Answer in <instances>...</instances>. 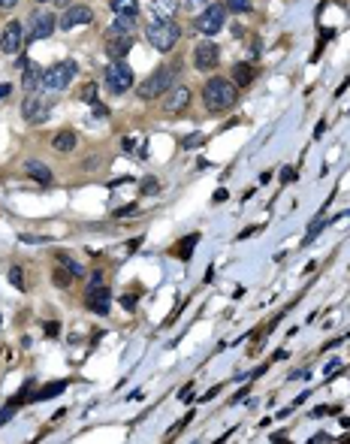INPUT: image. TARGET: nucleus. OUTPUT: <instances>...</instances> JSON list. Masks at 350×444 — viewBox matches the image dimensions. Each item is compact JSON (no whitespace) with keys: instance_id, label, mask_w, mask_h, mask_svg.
Wrapping results in <instances>:
<instances>
[{"instance_id":"nucleus-9","label":"nucleus","mask_w":350,"mask_h":444,"mask_svg":"<svg viewBox=\"0 0 350 444\" xmlns=\"http://www.w3.org/2000/svg\"><path fill=\"white\" fill-rule=\"evenodd\" d=\"M48 112H51V106H48L43 97H37V94H27V100L22 103V115H24V121H30V124H45V121H48Z\"/></svg>"},{"instance_id":"nucleus-18","label":"nucleus","mask_w":350,"mask_h":444,"mask_svg":"<svg viewBox=\"0 0 350 444\" xmlns=\"http://www.w3.org/2000/svg\"><path fill=\"white\" fill-rule=\"evenodd\" d=\"M24 172L30 175V179H37L40 185H51V169H48L43 161H27V164H24Z\"/></svg>"},{"instance_id":"nucleus-26","label":"nucleus","mask_w":350,"mask_h":444,"mask_svg":"<svg viewBox=\"0 0 350 444\" xmlns=\"http://www.w3.org/2000/svg\"><path fill=\"white\" fill-rule=\"evenodd\" d=\"M9 284H12V287L15 290H24V272H22V266H9Z\"/></svg>"},{"instance_id":"nucleus-45","label":"nucleus","mask_w":350,"mask_h":444,"mask_svg":"<svg viewBox=\"0 0 350 444\" xmlns=\"http://www.w3.org/2000/svg\"><path fill=\"white\" fill-rule=\"evenodd\" d=\"M244 396H248V387H241V390H239V393H236V396H233V402H241V399H244Z\"/></svg>"},{"instance_id":"nucleus-43","label":"nucleus","mask_w":350,"mask_h":444,"mask_svg":"<svg viewBox=\"0 0 350 444\" xmlns=\"http://www.w3.org/2000/svg\"><path fill=\"white\" fill-rule=\"evenodd\" d=\"M94 115H97V118H106L109 109H106V106H94Z\"/></svg>"},{"instance_id":"nucleus-40","label":"nucleus","mask_w":350,"mask_h":444,"mask_svg":"<svg viewBox=\"0 0 350 444\" xmlns=\"http://www.w3.org/2000/svg\"><path fill=\"white\" fill-rule=\"evenodd\" d=\"M9 94H12V85L9 82H0V100H6Z\"/></svg>"},{"instance_id":"nucleus-13","label":"nucleus","mask_w":350,"mask_h":444,"mask_svg":"<svg viewBox=\"0 0 350 444\" xmlns=\"http://www.w3.org/2000/svg\"><path fill=\"white\" fill-rule=\"evenodd\" d=\"M106 37H109L106 55H109L112 61H124L127 51L133 48V37H130V33H106Z\"/></svg>"},{"instance_id":"nucleus-46","label":"nucleus","mask_w":350,"mask_h":444,"mask_svg":"<svg viewBox=\"0 0 350 444\" xmlns=\"http://www.w3.org/2000/svg\"><path fill=\"white\" fill-rule=\"evenodd\" d=\"M323 133H326V124H323V121H320V124H317V127H314V136H317V139H320V136H323Z\"/></svg>"},{"instance_id":"nucleus-22","label":"nucleus","mask_w":350,"mask_h":444,"mask_svg":"<svg viewBox=\"0 0 350 444\" xmlns=\"http://www.w3.org/2000/svg\"><path fill=\"white\" fill-rule=\"evenodd\" d=\"M55 257H58V263H64V266H66V269L73 272L76 278H79V275H85V266H82V263H79V260H76L73 254H66V251H58Z\"/></svg>"},{"instance_id":"nucleus-6","label":"nucleus","mask_w":350,"mask_h":444,"mask_svg":"<svg viewBox=\"0 0 350 444\" xmlns=\"http://www.w3.org/2000/svg\"><path fill=\"white\" fill-rule=\"evenodd\" d=\"M223 22H226V6L212 3V6H205V9L197 15L194 27H197L199 33H205V37H215V33H220V30H223Z\"/></svg>"},{"instance_id":"nucleus-1","label":"nucleus","mask_w":350,"mask_h":444,"mask_svg":"<svg viewBox=\"0 0 350 444\" xmlns=\"http://www.w3.org/2000/svg\"><path fill=\"white\" fill-rule=\"evenodd\" d=\"M236 100H239V88H236L233 79L215 76V79H208L205 88H202V103H205V109H212V112L233 109Z\"/></svg>"},{"instance_id":"nucleus-14","label":"nucleus","mask_w":350,"mask_h":444,"mask_svg":"<svg viewBox=\"0 0 350 444\" xmlns=\"http://www.w3.org/2000/svg\"><path fill=\"white\" fill-rule=\"evenodd\" d=\"M187 106H190V91H187V88H175V91H172V88H169V91H166V100H163V109L172 115V112H184L187 109Z\"/></svg>"},{"instance_id":"nucleus-25","label":"nucleus","mask_w":350,"mask_h":444,"mask_svg":"<svg viewBox=\"0 0 350 444\" xmlns=\"http://www.w3.org/2000/svg\"><path fill=\"white\" fill-rule=\"evenodd\" d=\"M64 390H66V381H51V384H45L40 393H37V399L43 402V399H51V396H61Z\"/></svg>"},{"instance_id":"nucleus-29","label":"nucleus","mask_w":350,"mask_h":444,"mask_svg":"<svg viewBox=\"0 0 350 444\" xmlns=\"http://www.w3.org/2000/svg\"><path fill=\"white\" fill-rule=\"evenodd\" d=\"M230 12H251V0H226Z\"/></svg>"},{"instance_id":"nucleus-21","label":"nucleus","mask_w":350,"mask_h":444,"mask_svg":"<svg viewBox=\"0 0 350 444\" xmlns=\"http://www.w3.org/2000/svg\"><path fill=\"white\" fill-rule=\"evenodd\" d=\"M197 242H199V236H197V233H190V236H184V239H181V245H178V248H172V254H178L181 260H190V254H194Z\"/></svg>"},{"instance_id":"nucleus-4","label":"nucleus","mask_w":350,"mask_h":444,"mask_svg":"<svg viewBox=\"0 0 350 444\" xmlns=\"http://www.w3.org/2000/svg\"><path fill=\"white\" fill-rule=\"evenodd\" d=\"M178 37H181V30L172 22H157L154 19V24H148V43L157 51H172L175 43H178Z\"/></svg>"},{"instance_id":"nucleus-36","label":"nucleus","mask_w":350,"mask_h":444,"mask_svg":"<svg viewBox=\"0 0 350 444\" xmlns=\"http://www.w3.org/2000/svg\"><path fill=\"white\" fill-rule=\"evenodd\" d=\"M133 211H136V203H130V206H124V209H118L115 218H127V215H133Z\"/></svg>"},{"instance_id":"nucleus-32","label":"nucleus","mask_w":350,"mask_h":444,"mask_svg":"<svg viewBox=\"0 0 350 444\" xmlns=\"http://www.w3.org/2000/svg\"><path fill=\"white\" fill-rule=\"evenodd\" d=\"M136 303H139V296H136V293H124V296H121V305H124V311H133V308H136Z\"/></svg>"},{"instance_id":"nucleus-10","label":"nucleus","mask_w":350,"mask_h":444,"mask_svg":"<svg viewBox=\"0 0 350 444\" xmlns=\"http://www.w3.org/2000/svg\"><path fill=\"white\" fill-rule=\"evenodd\" d=\"M94 22V12L91 6H82V3H73V6H66V12L61 15V24L64 30H73V27H82V24H91Z\"/></svg>"},{"instance_id":"nucleus-37","label":"nucleus","mask_w":350,"mask_h":444,"mask_svg":"<svg viewBox=\"0 0 350 444\" xmlns=\"http://www.w3.org/2000/svg\"><path fill=\"white\" fill-rule=\"evenodd\" d=\"M190 396H194V384H184V387H181V393H178V399H181V402H187Z\"/></svg>"},{"instance_id":"nucleus-16","label":"nucleus","mask_w":350,"mask_h":444,"mask_svg":"<svg viewBox=\"0 0 350 444\" xmlns=\"http://www.w3.org/2000/svg\"><path fill=\"white\" fill-rule=\"evenodd\" d=\"M43 73H45V70H43L37 61H24V76H22V85L27 88V94L33 91V88H40V85H43Z\"/></svg>"},{"instance_id":"nucleus-27","label":"nucleus","mask_w":350,"mask_h":444,"mask_svg":"<svg viewBox=\"0 0 350 444\" xmlns=\"http://www.w3.org/2000/svg\"><path fill=\"white\" fill-rule=\"evenodd\" d=\"M30 387H33V384H30V381H27V384H24V387H22V393H19V396H15V399H12V402H9V405H12V408H15V405H22V402H27V399H37V393H33V390H30Z\"/></svg>"},{"instance_id":"nucleus-38","label":"nucleus","mask_w":350,"mask_h":444,"mask_svg":"<svg viewBox=\"0 0 350 444\" xmlns=\"http://www.w3.org/2000/svg\"><path fill=\"white\" fill-rule=\"evenodd\" d=\"M12 414H15V411H12V405H6L3 411H0V426H3V423H9V420H12Z\"/></svg>"},{"instance_id":"nucleus-44","label":"nucleus","mask_w":350,"mask_h":444,"mask_svg":"<svg viewBox=\"0 0 350 444\" xmlns=\"http://www.w3.org/2000/svg\"><path fill=\"white\" fill-rule=\"evenodd\" d=\"M12 6H19V0H0V9H12Z\"/></svg>"},{"instance_id":"nucleus-5","label":"nucleus","mask_w":350,"mask_h":444,"mask_svg":"<svg viewBox=\"0 0 350 444\" xmlns=\"http://www.w3.org/2000/svg\"><path fill=\"white\" fill-rule=\"evenodd\" d=\"M103 82L112 94H124L127 88H133V70L127 61H112L106 67V73H103Z\"/></svg>"},{"instance_id":"nucleus-30","label":"nucleus","mask_w":350,"mask_h":444,"mask_svg":"<svg viewBox=\"0 0 350 444\" xmlns=\"http://www.w3.org/2000/svg\"><path fill=\"white\" fill-rule=\"evenodd\" d=\"M19 239H22L24 245H45V242H51L48 236H30V233H22Z\"/></svg>"},{"instance_id":"nucleus-41","label":"nucleus","mask_w":350,"mask_h":444,"mask_svg":"<svg viewBox=\"0 0 350 444\" xmlns=\"http://www.w3.org/2000/svg\"><path fill=\"white\" fill-rule=\"evenodd\" d=\"M335 369H341V360H329V363H326V375H332Z\"/></svg>"},{"instance_id":"nucleus-42","label":"nucleus","mask_w":350,"mask_h":444,"mask_svg":"<svg viewBox=\"0 0 350 444\" xmlns=\"http://www.w3.org/2000/svg\"><path fill=\"white\" fill-rule=\"evenodd\" d=\"M218 393H220V387H212V390H208V393H205V396H202V399H199V402H208V399H215V396H218Z\"/></svg>"},{"instance_id":"nucleus-39","label":"nucleus","mask_w":350,"mask_h":444,"mask_svg":"<svg viewBox=\"0 0 350 444\" xmlns=\"http://www.w3.org/2000/svg\"><path fill=\"white\" fill-rule=\"evenodd\" d=\"M226 197H230V190H226V187H218V190H215V197H212V200H215V203H223V200H226Z\"/></svg>"},{"instance_id":"nucleus-17","label":"nucleus","mask_w":350,"mask_h":444,"mask_svg":"<svg viewBox=\"0 0 350 444\" xmlns=\"http://www.w3.org/2000/svg\"><path fill=\"white\" fill-rule=\"evenodd\" d=\"M254 79H257V67H254V64H236V67H233V82H236V88H248Z\"/></svg>"},{"instance_id":"nucleus-33","label":"nucleus","mask_w":350,"mask_h":444,"mask_svg":"<svg viewBox=\"0 0 350 444\" xmlns=\"http://www.w3.org/2000/svg\"><path fill=\"white\" fill-rule=\"evenodd\" d=\"M43 329H45V335H48V339H58V335H61V324H58V321H48Z\"/></svg>"},{"instance_id":"nucleus-35","label":"nucleus","mask_w":350,"mask_h":444,"mask_svg":"<svg viewBox=\"0 0 350 444\" xmlns=\"http://www.w3.org/2000/svg\"><path fill=\"white\" fill-rule=\"evenodd\" d=\"M293 179H296V172H293V166H284V169H281V185H290Z\"/></svg>"},{"instance_id":"nucleus-34","label":"nucleus","mask_w":350,"mask_h":444,"mask_svg":"<svg viewBox=\"0 0 350 444\" xmlns=\"http://www.w3.org/2000/svg\"><path fill=\"white\" fill-rule=\"evenodd\" d=\"M157 187H160V185H157V179H142V193H154Z\"/></svg>"},{"instance_id":"nucleus-19","label":"nucleus","mask_w":350,"mask_h":444,"mask_svg":"<svg viewBox=\"0 0 350 444\" xmlns=\"http://www.w3.org/2000/svg\"><path fill=\"white\" fill-rule=\"evenodd\" d=\"M51 148L61 151V154L73 151V148H76V133H73V130H61V133H55V136H51Z\"/></svg>"},{"instance_id":"nucleus-23","label":"nucleus","mask_w":350,"mask_h":444,"mask_svg":"<svg viewBox=\"0 0 350 444\" xmlns=\"http://www.w3.org/2000/svg\"><path fill=\"white\" fill-rule=\"evenodd\" d=\"M115 15H139V0H112Z\"/></svg>"},{"instance_id":"nucleus-47","label":"nucleus","mask_w":350,"mask_h":444,"mask_svg":"<svg viewBox=\"0 0 350 444\" xmlns=\"http://www.w3.org/2000/svg\"><path fill=\"white\" fill-rule=\"evenodd\" d=\"M317 441H329V435H326V432H320V435H311V444H317Z\"/></svg>"},{"instance_id":"nucleus-20","label":"nucleus","mask_w":350,"mask_h":444,"mask_svg":"<svg viewBox=\"0 0 350 444\" xmlns=\"http://www.w3.org/2000/svg\"><path fill=\"white\" fill-rule=\"evenodd\" d=\"M136 30V15H115V22L106 33H133Z\"/></svg>"},{"instance_id":"nucleus-31","label":"nucleus","mask_w":350,"mask_h":444,"mask_svg":"<svg viewBox=\"0 0 350 444\" xmlns=\"http://www.w3.org/2000/svg\"><path fill=\"white\" fill-rule=\"evenodd\" d=\"M82 100H85V103H97V85H94V82H91V85H85Z\"/></svg>"},{"instance_id":"nucleus-48","label":"nucleus","mask_w":350,"mask_h":444,"mask_svg":"<svg viewBox=\"0 0 350 444\" xmlns=\"http://www.w3.org/2000/svg\"><path fill=\"white\" fill-rule=\"evenodd\" d=\"M40 3H48V0H40Z\"/></svg>"},{"instance_id":"nucleus-7","label":"nucleus","mask_w":350,"mask_h":444,"mask_svg":"<svg viewBox=\"0 0 350 444\" xmlns=\"http://www.w3.org/2000/svg\"><path fill=\"white\" fill-rule=\"evenodd\" d=\"M61 24V19L55 12H33L30 15V27H27V40H45V37H51L55 33V27Z\"/></svg>"},{"instance_id":"nucleus-11","label":"nucleus","mask_w":350,"mask_h":444,"mask_svg":"<svg viewBox=\"0 0 350 444\" xmlns=\"http://www.w3.org/2000/svg\"><path fill=\"white\" fill-rule=\"evenodd\" d=\"M85 305L91 308L94 314H109V305H112V290L109 287H88L85 293Z\"/></svg>"},{"instance_id":"nucleus-12","label":"nucleus","mask_w":350,"mask_h":444,"mask_svg":"<svg viewBox=\"0 0 350 444\" xmlns=\"http://www.w3.org/2000/svg\"><path fill=\"white\" fill-rule=\"evenodd\" d=\"M218 61H220V48H218L215 43H199V46L194 48V64H197V70H215Z\"/></svg>"},{"instance_id":"nucleus-15","label":"nucleus","mask_w":350,"mask_h":444,"mask_svg":"<svg viewBox=\"0 0 350 444\" xmlns=\"http://www.w3.org/2000/svg\"><path fill=\"white\" fill-rule=\"evenodd\" d=\"M178 12V0H151V15L157 22H172Z\"/></svg>"},{"instance_id":"nucleus-49","label":"nucleus","mask_w":350,"mask_h":444,"mask_svg":"<svg viewBox=\"0 0 350 444\" xmlns=\"http://www.w3.org/2000/svg\"><path fill=\"white\" fill-rule=\"evenodd\" d=\"M0 324H3V321H0Z\"/></svg>"},{"instance_id":"nucleus-3","label":"nucleus","mask_w":350,"mask_h":444,"mask_svg":"<svg viewBox=\"0 0 350 444\" xmlns=\"http://www.w3.org/2000/svg\"><path fill=\"white\" fill-rule=\"evenodd\" d=\"M172 82H175V67H160V70H154V73L136 88V94L142 97V100L160 97V94H166L169 88H172Z\"/></svg>"},{"instance_id":"nucleus-24","label":"nucleus","mask_w":350,"mask_h":444,"mask_svg":"<svg viewBox=\"0 0 350 444\" xmlns=\"http://www.w3.org/2000/svg\"><path fill=\"white\" fill-rule=\"evenodd\" d=\"M73 278H76V275L69 272L66 266H55V272H51V281H55L58 287H64V290L69 287V284H73Z\"/></svg>"},{"instance_id":"nucleus-2","label":"nucleus","mask_w":350,"mask_h":444,"mask_svg":"<svg viewBox=\"0 0 350 444\" xmlns=\"http://www.w3.org/2000/svg\"><path fill=\"white\" fill-rule=\"evenodd\" d=\"M76 73H79V64L76 61H58V64H51L43 73V88H45V91H64V88L73 85Z\"/></svg>"},{"instance_id":"nucleus-28","label":"nucleus","mask_w":350,"mask_h":444,"mask_svg":"<svg viewBox=\"0 0 350 444\" xmlns=\"http://www.w3.org/2000/svg\"><path fill=\"white\" fill-rule=\"evenodd\" d=\"M202 142H205V136H202V133H190V136H184V139H181V148H187V151H190V148L202 145Z\"/></svg>"},{"instance_id":"nucleus-8","label":"nucleus","mask_w":350,"mask_h":444,"mask_svg":"<svg viewBox=\"0 0 350 444\" xmlns=\"http://www.w3.org/2000/svg\"><path fill=\"white\" fill-rule=\"evenodd\" d=\"M24 40H27V33H24L22 22H9L6 30H3V37H0V48H3L6 55H19V51L24 48Z\"/></svg>"}]
</instances>
